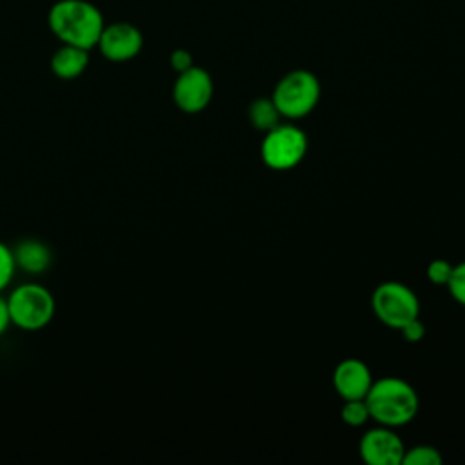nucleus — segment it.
<instances>
[{
  "mask_svg": "<svg viewBox=\"0 0 465 465\" xmlns=\"http://www.w3.org/2000/svg\"><path fill=\"white\" fill-rule=\"evenodd\" d=\"M47 25L62 44L91 51L98 44L105 20L89 0H56L49 7Z\"/></svg>",
  "mask_w": 465,
  "mask_h": 465,
  "instance_id": "obj_1",
  "label": "nucleus"
},
{
  "mask_svg": "<svg viewBox=\"0 0 465 465\" xmlns=\"http://www.w3.org/2000/svg\"><path fill=\"white\" fill-rule=\"evenodd\" d=\"M363 400L367 403L371 420L391 429L411 423L420 409L416 389L398 376L372 380Z\"/></svg>",
  "mask_w": 465,
  "mask_h": 465,
  "instance_id": "obj_2",
  "label": "nucleus"
},
{
  "mask_svg": "<svg viewBox=\"0 0 465 465\" xmlns=\"http://www.w3.org/2000/svg\"><path fill=\"white\" fill-rule=\"evenodd\" d=\"M11 325L20 331L35 332L47 327L56 312L54 296L36 282H25L11 289L5 296Z\"/></svg>",
  "mask_w": 465,
  "mask_h": 465,
  "instance_id": "obj_3",
  "label": "nucleus"
},
{
  "mask_svg": "<svg viewBox=\"0 0 465 465\" xmlns=\"http://www.w3.org/2000/svg\"><path fill=\"white\" fill-rule=\"evenodd\" d=\"M322 85L318 76L307 69H294L283 74L272 89V102L282 118L300 120L307 116L320 102Z\"/></svg>",
  "mask_w": 465,
  "mask_h": 465,
  "instance_id": "obj_4",
  "label": "nucleus"
},
{
  "mask_svg": "<svg viewBox=\"0 0 465 465\" xmlns=\"http://www.w3.org/2000/svg\"><path fill=\"white\" fill-rule=\"evenodd\" d=\"M371 309L380 323L400 331L407 322L420 316V300L409 285L389 280L372 291Z\"/></svg>",
  "mask_w": 465,
  "mask_h": 465,
  "instance_id": "obj_5",
  "label": "nucleus"
},
{
  "mask_svg": "<svg viewBox=\"0 0 465 465\" xmlns=\"http://www.w3.org/2000/svg\"><path fill=\"white\" fill-rule=\"evenodd\" d=\"M307 153V134L294 124H278L262 140V162L272 171L294 169Z\"/></svg>",
  "mask_w": 465,
  "mask_h": 465,
  "instance_id": "obj_6",
  "label": "nucleus"
},
{
  "mask_svg": "<svg viewBox=\"0 0 465 465\" xmlns=\"http://www.w3.org/2000/svg\"><path fill=\"white\" fill-rule=\"evenodd\" d=\"M214 85L211 74L198 65L178 73L173 84V102L187 114L202 113L213 100Z\"/></svg>",
  "mask_w": 465,
  "mask_h": 465,
  "instance_id": "obj_7",
  "label": "nucleus"
},
{
  "mask_svg": "<svg viewBox=\"0 0 465 465\" xmlns=\"http://www.w3.org/2000/svg\"><path fill=\"white\" fill-rule=\"evenodd\" d=\"M96 47L109 62H129L140 54L143 47V35L131 22L105 24Z\"/></svg>",
  "mask_w": 465,
  "mask_h": 465,
  "instance_id": "obj_8",
  "label": "nucleus"
},
{
  "mask_svg": "<svg viewBox=\"0 0 465 465\" xmlns=\"http://www.w3.org/2000/svg\"><path fill=\"white\" fill-rule=\"evenodd\" d=\"M360 456L369 465H400L405 445L394 429L376 425L363 432L358 443Z\"/></svg>",
  "mask_w": 465,
  "mask_h": 465,
  "instance_id": "obj_9",
  "label": "nucleus"
},
{
  "mask_svg": "<svg viewBox=\"0 0 465 465\" xmlns=\"http://www.w3.org/2000/svg\"><path fill=\"white\" fill-rule=\"evenodd\" d=\"M371 383V369L358 358H345L334 367L332 387L341 400H363Z\"/></svg>",
  "mask_w": 465,
  "mask_h": 465,
  "instance_id": "obj_10",
  "label": "nucleus"
},
{
  "mask_svg": "<svg viewBox=\"0 0 465 465\" xmlns=\"http://www.w3.org/2000/svg\"><path fill=\"white\" fill-rule=\"evenodd\" d=\"M89 65V51L62 44L53 54H51V73L60 80H74L84 74V71Z\"/></svg>",
  "mask_w": 465,
  "mask_h": 465,
  "instance_id": "obj_11",
  "label": "nucleus"
},
{
  "mask_svg": "<svg viewBox=\"0 0 465 465\" xmlns=\"http://www.w3.org/2000/svg\"><path fill=\"white\" fill-rule=\"evenodd\" d=\"M13 249L16 269H22L27 274H42L51 265V249L35 238L20 240Z\"/></svg>",
  "mask_w": 465,
  "mask_h": 465,
  "instance_id": "obj_12",
  "label": "nucleus"
},
{
  "mask_svg": "<svg viewBox=\"0 0 465 465\" xmlns=\"http://www.w3.org/2000/svg\"><path fill=\"white\" fill-rule=\"evenodd\" d=\"M247 116H249V122L252 127L267 133L269 129H272L274 125L280 124V111L278 107L274 105L272 98L269 96H262V98H256L249 104V109H247Z\"/></svg>",
  "mask_w": 465,
  "mask_h": 465,
  "instance_id": "obj_13",
  "label": "nucleus"
},
{
  "mask_svg": "<svg viewBox=\"0 0 465 465\" xmlns=\"http://www.w3.org/2000/svg\"><path fill=\"white\" fill-rule=\"evenodd\" d=\"M443 461V456L440 454V450L432 445L427 443H420L414 447H405L403 452V465H440Z\"/></svg>",
  "mask_w": 465,
  "mask_h": 465,
  "instance_id": "obj_14",
  "label": "nucleus"
},
{
  "mask_svg": "<svg viewBox=\"0 0 465 465\" xmlns=\"http://www.w3.org/2000/svg\"><path fill=\"white\" fill-rule=\"evenodd\" d=\"M340 416H341L343 423L349 427H361L371 420L365 400H343Z\"/></svg>",
  "mask_w": 465,
  "mask_h": 465,
  "instance_id": "obj_15",
  "label": "nucleus"
},
{
  "mask_svg": "<svg viewBox=\"0 0 465 465\" xmlns=\"http://www.w3.org/2000/svg\"><path fill=\"white\" fill-rule=\"evenodd\" d=\"M16 272V263H15V256H13V249L0 242V292L5 291Z\"/></svg>",
  "mask_w": 465,
  "mask_h": 465,
  "instance_id": "obj_16",
  "label": "nucleus"
},
{
  "mask_svg": "<svg viewBox=\"0 0 465 465\" xmlns=\"http://www.w3.org/2000/svg\"><path fill=\"white\" fill-rule=\"evenodd\" d=\"M445 287L449 289L454 302H458L461 307H465V262H460L458 265L452 267L450 278Z\"/></svg>",
  "mask_w": 465,
  "mask_h": 465,
  "instance_id": "obj_17",
  "label": "nucleus"
},
{
  "mask_svg": "<svg viewBox=\"0 0 465 465\" xmlns=\"http://www.w3.org/2000/svg\"><path fill=\"white\" fill-rule=\"evenodd\" d=\"M452 263L443 258H436L427 265V278L434 285H447L450 272H452Z\"/></svg>",
  "mask_w": 465,
  "mask_h": 465,
  "instance_id": "obj_18",
  "label": "nucleus"
},
{
  "mask_svg": "<svg viewBox=\"0 0 465 465\" xmlns=\"http://www.w3.org/2000/svg\"><path fill=\"white\" fill-rule=\"evenodd\" d=\"M400 332H401V338H403L405 341L416 343V341H420V340L425 336V325H423V322H421L420 316H418V318L407 322V323L400 329Z\"/></svg>",
  "mask_w": 465,
  "mask_h": 465,
  "instance_id": "obj_19",
  "label": "nucleus"
},
{
  "mask_svg": "<svg viewBox=\"0 0 465 465\" xmlns=\"http://www.w3.org/2000/svg\"><path fill=\"white\" fill-rule=\"evenodd\" d=\"M169 64L176 73L187 71L189 67H193V54L187 49H174L169 56Z\"/></svg>",
  "mask_w": 465,
  "mask_h": 465,
  "instance_id": "obj_20",
  "label": "nucleus"
},
{
  "mask_svg": "<svg viewBox=\"0 0 465 465\" xmlns=\"http://www.w3.org/2000/svg\"><path fill=\"white\" fill-rule=\"evenodd\" d=\"M11 320H9V311H7V302L0 292V336L5 334V331L9 329Z\"/></svg>",
  "mask_w": 465,
  "mask_h": 465,
  "instance_id": "obj_21",
  "label": "nucleus"
}]
</instances>
